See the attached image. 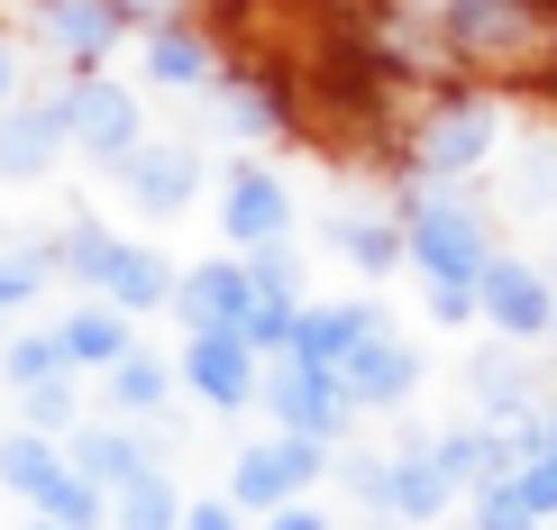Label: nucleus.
<instances>
[{
	"label": "nucleus",
	"mask_w": 557,
	"mask_h": 530,
	"mask_svg": "<svg viewBox=\"0 0 557 530\" xmlns=\"http://www.w3.org/2000/svg\"><path fill=\"white\" fill-rule=\"evenodd\" d=\"M55 257H64V284L101 293V303H110V311H128V320L174 303V266L156 257L147 238H120V229H101V220L55 229Z\"/></svg>",
	"instance_id": "nucleus-1"
},
{
	"label": "nucleus",
	"mask_w": 557,
	"mask_h": 530,
	"mask_svg": "<svg viewBox=\"0 0 557 530\" xmlns=\"http://www.w3.org/2000/svg\"><path fill=\"white\" fill-rule=\"evenodd\" d=\"M403 238H411V266H421L430 284H484V266H494L484 220L448 193V183H411L403 193Z\"/></svg>",
	"instance_id": "nucleus-2"
},
{
	"label": "nucleus",
	"mask_w": 557,
	"mask_h": 530,
	"mask_svg": "<svg viewBox=\"0 0 557 530\" xmlns=\"http://www.w3.org/2000/svg\"><path fill=\"white\" fill-rule=\"evenodd\" d=\"M330 467H338V457L320 448V440H293V430H274V440H257V448L228 457V485H220V494L238 503L247 521H265V513H284V503H301Z\"/></svg>",
	"instance_id": "nucleus-3"
},
{
	"label": "nucleus",
	"mask_w": 557,
	"mask_h": 530,
	"mask_svg": "<svg viewBox=\"0 0 557 530\" xmlns=\"http://www.w3.org/2000/svg\"><path fill=\"white\" fill-rule=\"evenodd\" d=\"M64 128H74V156H91L101 174H120L137 147H147V101L110 74H74L64 83Z\"/></svg>",
	"instance_id": "nucleus-4"
},
{
	"label": "nucleus",
	"mask_w": 557,
	"mask_h": 530,
	"mask_svg": "<svg viewBox=\"0 0 557 530\" xmlns=\"http://www.w3.org/2000/svg\"><path fill=\"white\" fill-rule=\"evenodd\" d=\"M503 147V110L484 101V91H457V101L430 110V128L411 137V174L421 183H467L475 165H494Z\"/></svg>",
	"instance_id": "nucleus-5"
},
{
	"label": "nucleus",
	"mask_w": 557,
	"mask_h": 530,
	"mask_svg": "<svg viewBox=\"0 0 557 530\" xmlns=\"http://www.w3.org/2000/svg\"><path fill=\"white\" fill-rule=\"evenodd\" d=\"M265 411H274V430H293V440H320V448H338V440H347V421H357V403H347L338 366H293V357H274V366H265Z\"/></svg>",
	"instance_id": "nucleus-6"
},
{
	"label": "nucleus",
	"mask_w": 557,
	"mask_h": 530,
	"mask_svg": "<svg viewBox=\"0 0 557 530\" xmlns=\"http://www.w3.org/2000/svg\"><path fill=\"white\" fill-rule=\"evenodd\" d=\"M220 229L238 238V257L284 247V238H293V183L274 174V165H257V156L220 165Z\"/></svg>",
	"instance_id": "nucleus-7"
},
{
	"label": "nucleus",
	"mask_w": 557,
	"mask_h": 530,
	"mask_svg": "<svg viewBox=\"0 0 557 530\" xmlns=\"http://www.w3.org/2000/svg\"><path fill=\"white\" fill-rule=\"evenodd\" d=\"M183 394H193L201 411H247V403H265V357L247 348L238 330L183 338Z\"/></svg>",
	"instance_id": "nucleus-8"
},
{
	"label": "nucleus",
	"mask_w": 557,
	"mask_h": 530,
	"mask_svg": "<svg viewBox=\"0 0 557 530\" xmlns=\"http://www.w3.org/2000/svg\"><path fill=\"white\" fill-rule=\"evenodd\" d=\"M247 303H257V274H247V257L228 247V257H201L174 274V320L183 338H211V330H238Z\"/></svg>",
	"instance_id": "nucleus-9"
},
{
	"label": "nucleus",
	"mask_w": 557,
	"mask_h": 530,
	"mask_svg": "<svg viewBox=\"0 0 557 530\" xmlns=\"http://www.w3.org/2000/svg\"><path fill=\"white\" fill-rule=\"evenodd\" d=\"M74 156V128H64V91H37V101L0 110V183H46Z\"/></svg>",
	"instance_id": "nucleus-10"
},
{
	"label": "nucleus",
	"mask_w": 557,
	"mask_h": 530,
	"mask_svg": "<svg viewBox=\"0 0 557 530\" xmlns=\"http://www.w3.org/2000/svg\"><path fill=\"white\" fill-rule=\"evenodd\" d=\"M110 183H120V201H128L137 220H174V211H193V201H201L211 165H201L193 147H137Z\"/></svg>",
	"instance_id": "nucleus-11"
},
{
	"label": "nucleus",
	"mask_w": 557,
	"mask_h": 530,
	"mask_svg": "<svg viewBox=\"0 0 557 530\" xmlns=\"http://www.w3.org/2000/svg\"><path fill=\"white\" fill-rule=\"evenodd\" d=\"M475 303H484V320H494L503 338H548L557 330V284L530 257H494L484 284H475Z\"/></svg>",
	"instance_id": "nucleus-12"
},
{
	"label": "nucleus",
	"mask_w": 557,
	"mask_h": 530,
	"mask_svg": "<svg viewBox=\"0 0 557 530\" xmlns=\"http://www.w3.org/2000/svg\"><path fill=\"white\" fill-rule=\"evenodd\" d=\"M64 457H74V476H83V485H101V494H128L137 476L165 467L156 440H147V430H128V421H83L74 440H64Z\"/></svg>",
	"instance_id": "nucleus-13"
},
{
	"label": "nucleus",
	"mask_w": 557,
	"mask_h": 530,
	"mask_svg": "<svg viewBox=\"0 0 557 530\" xmlns=\"http://www.w3.org/2000/svg\"><path fill=\"white\" fill-rule=\"evenodd\" d=\"M37 10H46V46H55V56L74 64V74H101V64H110V46L137 28L120 0H37Z\"/></svg>",
	"instance_id": "nucleus-14"
},
{
	"label": "nucleus",
	"mask_w": 557,
	"mask_h": 530,
	"mask_svg": "<svg viewBox=\"0 0 557 530\" xmlns=\"http://www.w3.org/2000/svg\"><path fill=\"white\" fill-rule=\"evenodd\" d=\"M338 384H347V403H357V411H403L411 394H421V357H411L393 330H375L357 357L338 366Z\"/></svg>",
	"instance_id": "nucleus-15"
},
{
	"label": "nucleus",
	"mask_w": 557,
	"mask_h": 530,
	"mask_svg": "<svg viewBox=\"0 0 557 530\" xmlns=\"http://www.w3.org/2000/svg\"><path fill=\"white\" fill-rule=\"evenodd\" d=\"M384 330V311L375 303H301V320H293V366H347L366 348V338Z\"/></svg>",
	"instance_id": "nucleus-16"
},
{
	"label": "nucleus",
	"mask_w": 557,
	"mask_h": 530,
	"mask_svg": "<svg viewBox=\"0 0 557 530\" xmlns=\"http://www.w3.org/2000/svg\"><path fill=\"white\" fill-rule=\"evenodd\" d=\"M137 56H147V83L156 91H211L220 83V56H211V37H201L193 19H156V28H137Z\"/></svg>",
	"instance_id": "nucleus-17"
},
{
	"label": "nucleus",
	"mask_w": 557,
	"mask_h": 530,
	"mask_svg": "<svg viewBox=\"0 0 557 530\" xmlns=\"http://www.w3.org/2000/svg\"><path fill=\"white\" fill-rule=\"evenodd\" d=\"M55 338H64V357H74V375H110V366L137 348V320H128V311H110L101 293H83V303L55 320Z\"/></svg>",
	"instance_id": "nucleus-18"
},
{
	"label": "nucleus",
	"mask_w": 557,
	"mask_h": 530,
	"mask_svg": "<svg viewBox=\"0 0 557 530\" xmlns=\"http://www.w3.org/2000/svg\"><path fill=\"white\" fill-rule=\"evenodd\" d=\"M174 394H183V366H165L156 348H128V357L101 375V403L120 411V421H165Z\"/></svg>",
	"instance_id": "nucleus-19"
},
{
	"label": "nucleus",
	"mask_w": 557,
	"mask_h": 530,
	"mask_svg": "<svg viewBox=\"0 0 557 530\" xmlns=\"http://www.w3.org/2000/svg\"><path fill=\"white\" fill-rule=\"evenodd\" d=\"M438 37H448L457 56H521L530 19H521V0H448V10H438Z\"/></svg>",
	"instance_id": "nucleus-20"
},
{
	"label": "nucleus",
	"mask_w": 557,
	"mask_h": 530,
	"mask_svg": "<svg viewBox=\"0 0 557 530\" xmlns=\"http://www.w3.org/2000/svg\"><path fill=\"white\" fill-rule=\"evenodd\" d=\"M457 503V485L438 476V457L430 448H403V457H384V513L393 521H411V530H430L438 513Z\"/></svg>",
	"instance_id": "nucleus-21"
},
{
	"label": "nucleus",
	"mask_w": 557,
	"mask_h": 530,
	"mask_svg": "<svg viewBox=\"0 0 557 530\" xmlns=\"http://www.w3.org/2000/svg\"><path fill=\"white\" fill-rule=\"evenodd\" d=\"M55 284H64L55 238H10V247H0V320H28Z\"/></svg>",
	"instance_id": "nucleus-22"
},
{
	"label": "nucleus",
	"mask_w": 557,
	"mask_h": 530,
	"mask_svg": "<svg viewBox=\"0 0 557 530\" xmlns=\"http://www.w3.org/2000/svg\"><path fill=\"white\" fill-rule=\"evenodd\" d=\"M338 257L357 274H393V266H411V238L393 211H357V220H338Z\"/></svg>",
	"instance_id": "nucleus-23"
},
{
	"label": "nucleus",
	"mask_w": 557,
	"mask_h": 530,
	"mask_svg": "<svg viewBox=\"0 0 557 530\" xmlns=\"http://www.w3.org/2000/svg\"><path fill=\"white\" fill-rule=\"evenodd\" d=\"M110 530H183V485H174V467H156V476H137L128 494H110Z\"/></svg>",
	"instance_id": "nucleus-24"
},
{
	"label": "nucleus",
	"mask_w": 557,
	"mask_h": 530,
	"mask_svg": "<svg viewBox=\"0 0 557 530\" xmlns=\"http://www.w3.org/2000/svg\"><path fill=\"white\" fill-rule=\"evenodd\" d=\"M0 375H10V394H18V384H55V375H74V357H64L55 320H46V330H10V338H0Z\"/></svg>",
	"instance_id": "nucleus-25"
},
{
	"label": "nucleus",
	"mask_w": 557,
	"mask_h": 530,
	"mask_svg": "<svg viewBox=\"0 0 557 530\" xmlns=\"http://www.w3.org/2000/svg\"><path fill=\"white\" fill-rule=\"evenodd\" d=\"M91 421L83 411V375H55V384H18V430H46V440H74Z\"/></svg>",
	"instance_id": "nucleus-26"
},
{
	"label": "nucleus",
	"mask_w": 557,
	"mask_h": 530,
	"mask_svg": "<svg viewBox=\"0 0 557 530\" xmlns=\"http://www.w3.org/2000/svg\"><path fill=\"white\" fill-rule=\"evenodd\" d=\"M220 91V128L228 137H284V101L265 83H211Z\"/></svg>",
	"instance_id": "nucleus-27"
},
{
	"label": "nucleus",
	"mask_w": 557,
	"mask_h": 530,
	"mask_svg": "<svg viewBox=\"0 0 557 530\" xmlns=\"http://www.w3.org/2000/svg\"><path fill=\"white\" fill-rule=\"evenodd\" d=\"M293 320H301V303H293V293H257V303H247V320H238V338L274 366V357L293 348Z\"/></svg>",
	"instance_id": "nucleus-28"
},
{
	"label": "nucleus",
	"mask_w": 557,
	"mask_h": 530,
	"mask_svg": "<svg viewBox=\"0 0 557 530\" xmlns=\"http://www.w3.org/2000/svg\"><path fill=\"white\" fill-rule=\"evenodd\" d=\"M475 530H540V513H530L521 485H484L475 494Z\"/></svg>",
	"instance_id": "nucleus-29"
},
{
	"label": "nucleus",
	"mask_w": 557,
	"mask_h": 530,
	"mask_svg": "<svg viewBox=\"0 0 557 530\" xmlns=\"http://www.w3.org/2000/svg\"><path fill=\"white\" fill-rule=\"evenodd\" d=\"M512 485L530 494V513H540V521H557V457H521Z\"/></svg>",
	"instance_id": "nucleus-30"
},
{
	"label": "nucleus",
	"mask_w": 557,
	"mask_h": 530,
	"mask_svg": "<svg viewBox=\"0 0 557 530\" xmlns=\"http://www.w3.org/2000/svg\"><path fill=\"white\" fill-rule=\"evenodd\" d=\"M430 320H448V330H467V320H484L475 284H430Z\"/></svg>",
	"instance_id": "nucleus-31"
},
{
	"label": "nucleus",
	"mask_w": 557,
	"mask_h": 530,
	"mask_svg": "<svg viewBox=\"0 0 557 530\" xmlns=\"http://www.w3.org/2000/svg\"><path fill=\"white\" fill-rule=\"evenodd\" d=\"M183 530H247V513L228 494H193V503H183Z\"/></svg>",
	"instance_id": "nucleus-32"
},
{
	"label": "nucleus",
	"mask_w": 557,
	"mask_h": 530,
	"mask_svg": "<svg viewBox=\"0 0 557 530\" xmlns=\"http://www.w3.org/2000/svg\"><path fill=\"white\" fill-rule=\"evenodd\" d=\"M512 183H521V201H557V156H548V147H540V156H521V174H512Z\"/></svg>",
	"instance_id": "nucleus-33"
},
{
	"label": "nucleus",
	"mask_w": 557,
	"mask_h": 530,
	"mask_svg": "<svg viewBox=\"0 0 557 530\" xmlns=\"http://www.w3.org/2000/svg\"><path fill=\"white\" fill-rule=\"evenodd\" d=\"M257 530H338V521H330V513H320V503H311V494H301V503H284V513H265Z\"/></svg>",
	"instance_id": "nucleus-34"
},
{
	"label": "nucleus",
	"mask_w": 557,
	"mask_h": 530,
	"mask_svg": "<svg viewBox=\"0 0 557 530\" xmlns=\"http://www.w3.org/2000/svg\"><path fill=\"white\" fill-rule=\"evenodd\" d=\"M10 101H18V46L0 37V110H10Z\"/></svg>",
	"instance_id": "nucleus-35"
},
{
	"label": "nucleus",
	"mask_w": 557,
	"mask_h": 530,
	"mask_svg": "<svg viewBox=\"0 0 557 530\" xmlns=\"http://www.w3.org/2000/svg\"><path fill=\"white\" fill-rule=\"evenodd\" d=\"M120 10L137 19V28H156V19H174V0H120Z\"/></svg>",
	"instance_id": "nucleus-36"
},
{
	"label": "nucleus",
	"mask_w": 557,
	"mask_h": 530,
	"mask_svg": "<svg viewBox=\"0 0 557 530\" xmlns=\"http://www.w3.org/2000/svg\"><path fill=\"white\" fill-rule=\"evenodd\" d=\"M366 530H411V521H393V513H375V521H366Z\"/></svg>",
	"instance_id": "nucleus-37"
},
{
	"label": "nucleus",
	"mask_w": 557,
	"mask_h": 530,
	"mask_svg": "<svg viewBox=\"0 0 557 530\" xmlns=\"http://www.w3.org/2000/svg\"><path fill=\"white\" fill-rule=\"evenodd\" d=\"M28 530H64V521H46V513H28Z\"/></svg>",
	"instance_id": "nucleus-38"
},
{
	"label": "nucleus",
	"mask_w": 557,
	"mask_h": 530,
	"mask_svg": "<svg viewBox=\"0 0 557 530\" xmlns=\"http://www.w3.org/2000/svg\"><path fill=\"white\" fill-rule=\"evenodd\" d=\"M548 457H557V411H548Z\"/></svg>",
	"instance_id": "nucleus-39"
},
{
	"label": "nucleus",
	"mask_w": 557,
	"mask_h": 530,
	"mask_svg": "<svg viewBox=\"0 0 557 530\" xmlns=\"http://www.w3.org/2000/svg\"><path fill=\"white\" fill-rule=\"evenodd\" d=\"M411 10H448V0H411Z\"/></svg>",
	"instance_id": "nucleus-40"
},
{
	"label": "nucleus",
	"mask_w": 557,
	"mask_h": 530,
	"mask_svg": "<svg viewBox=\"0 0 557 530\" xmlns=\"http://www.w3.org/2000/svg\"><path fill=\"white\" fill-rule=\"evenodd\" d=\"M10 330H18V320H0V338H10Z\"/></svg>",
	"instance_id": "nucleus-41"
},
{
	"label": "nucleus",
	"mask_w": 557,
	"mask_h": 530,
	"mask_svg": "<svg viewBox=\"0 0 557 530\" xmlns=\"http://www.w3.org/2000/svg\"><path fill=\"white\" fill-rule=\"evenodd\" d=\"M0 247H10V229H0Z\"/></svg>",
	"instance_id": "nucleus-42"
},
{
	"label": "nucleus",
	"mask_w": 557,
	"mask_h": 530,
	"mask_svg": "<svg viewBox=\"0 0 557 530\" xmlns=\"http://www.w3.org/2000/svg\"><path fill=\"white\" fill-rule=\"evenodd\" d=\"M0 440H10V421H0Z\"/></svg>",
	"instance_id": "nucleus-43"
}]
</instances>
